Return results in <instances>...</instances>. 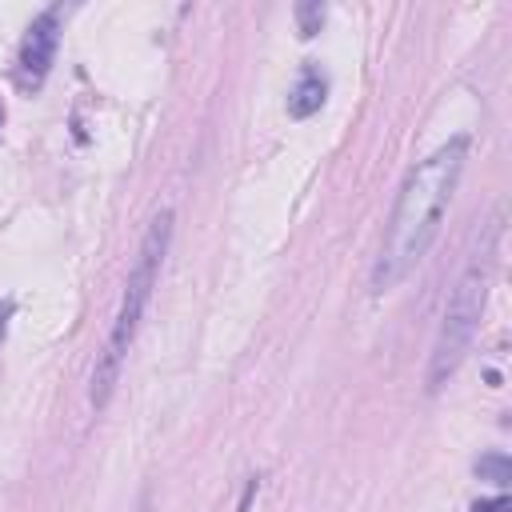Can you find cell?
<instances>
[{
	"label": "cell",
	"instance_id": "1",
	"mask_svg": "<svg viewBox=\"0 0 512 512\" xmlns=\"http://www.w3.org/2000/svg\"><path fill=\"white\" fill-rule=\"evenodd\" d=\"M468 160V136H452L448 144H440L432 156H424L400 184L384 240H380V256L372 264V292H388L396 288L432 248L440 220L452 204V192L460 184Z\"/></svg>",
	"mask_w": 512,
	"mask_h": 512
},
{
	"label": "cell",
	"instance_id": "2",
	"mask_svg": "<svg viewBox=\"0 0 512 512\" xmlns=\"http://www.w3.org/2000/svg\"><path fill=\"white\" fill-rule=\"evenodd\" d=\"M496 220H488L484 232H476V244L464 260V272L456 276L452 284V296L444 304V316H440V328H436V340H432V356H428V392H440L460 360L468 356L472 340H476V328H480V316H484V304H488V284H492V268H496Z\"/></svg>",
	"mask_w": 512,
	"mask_h": 512
},
{
	"label": "cell",
	"instance_id": "3",
	"mask_svg": "<svg viewBox=\"0 0 512 512\" xmlns=\"http://www.w3.org/2000/svg\"><path fill=\"white\" fill-rule=\"evenodd\" d=\"M168 244H172V212L164 208L148 224V232L140 240V252L132 260V272H128V284H124V296H120V308H116V320H112V332L104 340V352L96 356L92 388H88L92 408H104L112 400L116 384H120V368H124V360L132 352V340L140 332V316H144L148 296H152V288L160 280V264L168 256Z\"/></svg>",
	"mask_w": 512,
	"mask_h": 512
},
{
	"label": "cell",
	"instance_id": "4",
	"mask_svg": "<svg viewBox=\"0 0 512 512\" xmlns=\"http://www.w3.org/2000/svg\"><path fill=\"white\" fill-rule=\"evenodd\" d=\"M60 32H64V8L60 4H48L40 16H32L24 40H20V52H16V80L20 88H40L48 80V68L56 60V48H60Z\"/></svg>",
	"mask_w": 512,
	"mask_h": 512
},
{
	"label": "cell",
	"instance_id": "5",
	"mask_svg": "<svg viewBox=\"0 0 512 512\" xmlns=\"http://www.w3.org/2000/svg\"><path fill=\"white\" fill-rule=\"evenodd\" d=\"M324 100H328V76H324L320 64L308 60V64L300 68L292 92H288V116H292V120H308V116H316V112L324 108Z\"/></svg>",
	"mask_w": 512,
	"mask_h": 512
},
{
	"label": "cell",
	"instance_id": "6",
	"mask_svg": "<svg viewBox=\"0 0 512 512\" xmlns=\"http://www.w3.org/2000/svg\"><path fill=\"white\" fill-rule=\"evenodd\" d=\"M476 476L488 480V484H496V488H508V480H512V460H508L504 452H484V456L476 460Z\"/></svg>",
	"mask_w": 512,
	"mask_h": 512
},
{
	"label": "cell",
	"instance_id": "7",
	"mask_svg": "<svg viewBox=\"0 0 512 512\" xmlns=\"http://www.w3.org/2000/svg\"><path fill=\"white\" fill-rule=\"evenodd\" d=\"M324 16H328L324 0H304V4H296V28H300V36H304V40H312V36L320 32Z\"/></svg>",
	"mask_w": 512,
	"mask_h": 512
},
{
	"label": "cell",
	"instance_id": "8",
	"mask_svg": "<svg viewBox=\"0 0 512 512\" xmlns=\"http://www.w3.org/2000/svg\"><path fill=\"white\" fill-rule=\"evenodd\" d=\"M472 512H508V496H496V500H480Z\"/></svg>",
	"mask_w": 512,
	"mask_h": 512
},
{
	"label": "cell",
	"instance_id": "9",
	"mask_svg": "<svg viewBox=\"0 0 512 512\" xmlns=\"http://www.w3.org/2000/svg\"><path fill=\"white\" fill-rule=\"evenodd\" d=\"M8 320H12V300H0V344L8 336Z\"/></svg>",
	"mask_w": 512,
	"mask_h": 512
},
{
	"label": "cell",
	"instance_id": "10",
	"mask_svg": "<svg viewBox=\"0 0 512 512\" xmlns=\"http://www.w3.org/2000/svg\"><path fill=\"white\" fill-rule=\"evenodd\" d=\"M0 124H4V112H0Z\"/></svg>",
	"mask_w": 512,
	"mask_h": 512
}]
</instances>
